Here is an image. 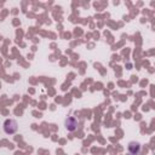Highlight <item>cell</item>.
Returning <instances> with one entry per match:
<instances>
[{
	"instance_id": "cell-1",
	"label": "cell",
	"mask_w": 155,
	"mask_h": 155,
	"mask_svg": "<svg viewBox=\"0 0 155 155\" xmlns=\"http://www.w3.org/2000/svg\"><path fill=\"white\" fill-rule=\"evenodd\" d=\"M4 130H5V132L8 133V134L15 133V132L17 131V122H16L15 120H11V119L6 120L5 124H4Z\"/></svg>"
},
{
	"instance_id": "cell-2",
	"label": "cell",
	"mask_w": 155,
	"mask_h": 155,
	"mask_svg": "<svg viewBox=\"0 0 155 155\" xmlns=\"http://www.w3.org/2000/svg\"><path fill=\"white\" fill-rule=\"evenodd\" d=\"M76 126H78V121L75 117H68L65 120V127L68 131H74L76 128Z\"/></svg>"
},
{
	"instance_id": "cell-3",
	"label": "cell",
	"mask_w": 155,
	"mask_h": 155,
	"mask_svg": "<svg viewBox=\"0 0 155 155\" xmlns=\"http://www.w3.org/2000/svg\"><path fill=\"white\" fill-rule=\"evenodd\" d=\"M139 149H140V145H139L138 143H131V144L128 145V150H130V153H132V154L139 153Z\"/></svg>"
}]
</instances>
